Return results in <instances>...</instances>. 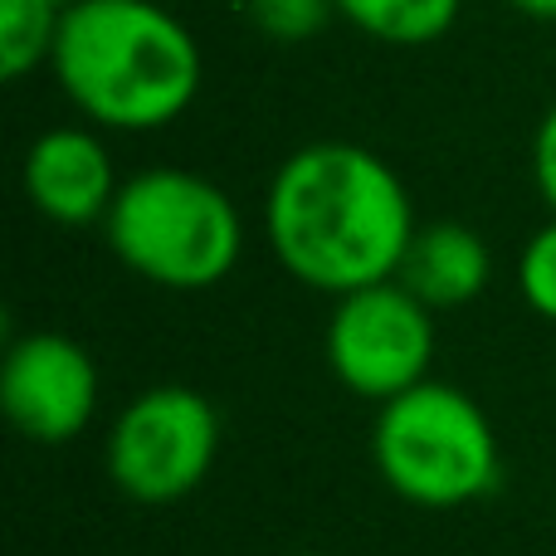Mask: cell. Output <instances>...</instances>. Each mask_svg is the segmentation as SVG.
Masks as SVG:
<instances>
[{"label":"cell","instance_id":"6da1fadb","mask_svg":"<svg viewBox=\"0 0 556 556\" xmlns=\"http://www.w3.org/2000/svg\"><path fill=\"white\" fill-rule=\"evenodd\" d=\"M415 230L420 225L405 181L362 142L298 147L264 195L274 260L327 298L395 278Z\"/></svg>","mask_w":556,"mask_h":556},{"label":"cell","instance_id":"7a4b0ae2","mask_svg":"<svg viewBox=\"0 0 556 556\" xmlns=\"http://www.w3.org/2000/svg\"><path fill=\"white\" fill-rule=\"evenodd\" d=\"M64 98L108 132L172 127L201 93V45L156 0H78L54 45Z\"/></svg>","mask_w":556,"mask_h":556},{"label":"cell","instance_id":"3957f363","mask_svg":"<svg viewBox=\"0 0 556 556\" xmlns=\"http://www.w3.org/2000/svg\"><path fill=\"white\" fill-rule=\"evenodd\" d=\"M371 464L410 508L450 513L503 483V444L489 410L454 381H420L386 401L371 425Z\"/></svg>","mask_w":556,"mask_h":556},{"label":"cell","instance_id":"277c9868","mask_svg":"<svg viewBox=\"0 0 556 556\" xmlns=\"http://www.w3.org/2000/svg\"><path fill=\"white\" fill-rule=\"evenodd\" d=\"M103 230L127 269L172 293L225 283L244 254V220L235 201L181 166H147L127 176Z\"/></svg>","mask_w":556,"mask_h":556},{"label":"cell","instance_id":"5b68a950","mask_svg":"<svg viewBox=\"0 0 556 556\" xmlns=\"http://www.w3.org/2000/svg\"><path fill=\"white\" fill-rule=\"evenodd\" d=\"M220 410L195 386H152L117 410L103 444L108 479L132 503H181L211 479Z\"/></svg>","mask_w":556,"mask_h":556},{"label":"cell","instance_id":"8992f818","mask_svg":"<svg viewBox=\"0 0 556 556\" xmlns=\"http://www.w3.org/2000/svg\"><path fill=\"white\" fill-rule=\"evenodd\" d=\"M323 352L332 376L362 401H395L430 381L434 362V307L420 303L401 278L332 298Z\"/></svg>","mask_w":556,"mask_h":556},{"label":"cell","instance_id":"52a82bcc","mask_svg":"<svg viewBox=\"0 0 556 556\" xmlns=\"http://www.w3.org/2000/svg\"><path fill=\"white\" fill-rule=\"evenodd\" d=\"M98 401H103V381L88 346L49 327L10 337L5 362H0V410L25 440H78L93 425Z\"/></svg>","mask_w":556,"mask_h":556},{"label":"cell","instance_id":"ba28073f","mask_svg":"<svg viewBox=\"0 0 556 556\" xmlns=\"http://www.w3.org/2000/svg\"><path fill=\"white\" fill-rule=\"evenodd\" d=\"M20 186H25V201L64 230L103 225L117 191H123L113 152L88 127L39 132L25 152V166H20Z\"/></svg>","mask_w":556,"mask_h":556},{"label":"cell","instance_id":"9c48e42d","mask_svg":"<svg viewBox=\"0 0 556 556\" xmlns=\"http://www.w3.org/2000/svg\"><path fill=\"white\" fill-rule=\"evenodd\" d=\"M395 278H401L420 303H430L434 313L464 307V303H473V298H483V288H489L493 250L479 230H469V225L430 220L410 235V250H405Z\"/></svg>","mask_w":556,"mask_h":556},{"label":"cell","instance_id":"30bf717a","mask_svg":"<svg viewBox=\"0 0 556 556\" xmlns=\"http://www.w3.org/2000/svg\"><path fill=\"white\" fill-rule=\"evenodd\" d=\"M464 0H337V15L352 20L366 39L395 49L434 45L454 29Z\"/></svg>","mask_w":556,"mask_h":556},{"label":"cell","instance_id":"8fae6325","mask_svg":"<svg viewBox=\"0 0 556 556\" xmlns=\"http://www.w3.org/2000/svg\"><path fill=\"white\" fill-rule=\"evenodd\" d=\"M64 10L59 0H0V68L10 84L54 59Z\"/></svg>","mask_w":556,"mask_h":556},{"label":"cell","instance_id":"7c38bea8","mask_svg":"<svg viewBox=\"0 0 556 556\" xmlns=\"http://www.w3.org/2000/svg\"><path fill=\"white\" fill-rule=\"evenodd\" d=\"M250 25L274 45H303L323 35L327 20L337 15V0H244Z\"/></svg>","mask_w":556,"mask_h":556},{"label":"cell","instance_id":"4fadbf2b","mask_svg":"<svg viewBox=\"0 0 556 556\" xmlns=\"http://www.w3.org/2000/svg\"><path fill=\"white\" fill-rule=\"evenodd\" d=\"M518 293L538 317L556 323V215L522 244L518 254Z\"/></svg>","mask_w":556,"mask_h":556},{"label":"cell","instance_id":"5bb4252c","mask_svg":"<svg viewBox=\"0 0 556 556\" xmlns=\"http://www.w3.org/2000/svg\"><path fill=\"white\" fill-rule=\"evenodd\" d=\"M532 181H538V195L547 201V211L556 215V103L547 108V117L538 123V137H532Z\"/></svg>","mask_w":556,"mask_h":556},{"label":"cell","instance_id":"9a60e30c","mask_svg":"<svg viewBox=\"0 0 556 556\" xmlns=\"http://www.w3.org/2000/svg\"><path fill=\"white\" fill-rule=\"evenodd\" d=\"M513 5L532 20H556V0H513Z\"/></svg>","mask_w":556,"mask_h":556},{"label":"cell","instance_id":"2e32d148","mask_svg":"<svg viewBox=\"0 0 556 556\" xmlns=\"http://www.w3.org/2000/svg\"><path fill=\"white\" fill-rule=\"evenodd\" d=\"M298 556H327V552H298Z\"/></svg>","mask_w":556,"mask_h":556},{"label":"cell","instance_id":"e0dca14e","mask_svg":"<svg viewBox=\"0 0 556 556\" xmlns=\"http://www.w3.org/2000/svg\"><path fill=\"white\" fill-rule=\"evenodd\" d=\"M59 5H78V0H59Z\"/></svg>","mask_w":556,"mask_h":556}]
</instances>
